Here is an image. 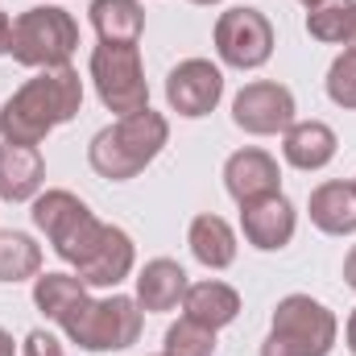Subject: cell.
<instances>
[{"label": "cell", "instance_id": "6", "mask_svg": "<svg viewBox=\"0 0 356 356\" xmlns=\"http://www.w3.org/2000/svg\"><path fill=\"white\" fill-rule=\"evenodd\" d=\"M33 224L46 232V241L54 245V253L67 261V266H83L88 253L99 245L104 236V224L91 216V207L71 195V191H46L33 199Z\"/></svg>", "mask_w": 356, "mask_h": 356}, {"label": "cell", "instance_id": "18", "mask_svg": "<svg viewBox=\"0 0 356 356\" xmlns=\"http://www.w3.org/2000/svg\"><path fill=\"white\" fill-rule=\"evenodd\" d=\"M311 224L327 236H348L356 232V182H323L311 191Z\"/></svg>", "mask_w": 356, "mask_h": 356}, {"label": "cell", "instance_id": "22", "mask_svg": "<svg viewBox=\"0 0 356 356\" xmlns=\"http://www.w3.org/2000/svg\"><path fill=\"white\" fill-rule=\"evenodd\" d=\"M83 298H88V286L79 282V273H38L33 277V307L54 323H63Z\"/></svg>", "mask_w": 356, "mask_h": 356}, {"label": "cell", "instance_id": "3", "mask_svg": "<svg viewBox=\"0 0 356 356\" xmlns=\"http://www.w3.org/2000/svg\"><path fill=\"white\" fill-rule=\"evenodd\" d=\"M340 336L336 315L311 294H286L273 307V323L261 344V356H332Z\"/></svg>", "mask_w": 356, "mask_h": 356}, {"label": "cell", "instance_id": "14", "mask_svg": "<svg viewBox=\"0 0 356 356\" xmlns=\"http://www.w3.org/2000/svg\"><path fill=\"white\" fill-rule=\"evenodd\" d=\"M42 182H46V162H42L38 145L0 141V199H8V203L38 199Z\"/></svg>", "mask_w": 356, "mask_h": 356}, {"label": "cell", "instance_id": "29", "mask_svg": "<svg viewBox=\"0 0 356 356\" xmlns=\"http://www.w3.org/2000/svg\"><path fill=\"white\" fill-rule=\"evenodd\" d=\"M344 340H348V353L356 356V311L348 315V327H344Z\"/></svg>", "mask_w": 356, "mask_h": 356}, {"label": "cell", "instance_id": "13", "mask_svg": "<svg viewBox=\"0 0 356 356\" xmlns=\"http://www.w3.org/2000/svg\"><path fill=\"white\" fill-rule=\"evenodd\" d=\"M137 266V249H133V236L116 224H104V236L99 245L88 253L83 266H75L83 286H120Z\"/></svg>", "mask_w": 356, "mask_h": 356}, {"label": "cell", "instance_id": "15", "mask_svg": "<svg viewBox=\"0 0 356 356\" xmlns=\"http://www.w3.org/2000/svg\"><path fill=\"white\" fill-rule=\"evenodd\" d=\"M336 149H340L336 129L323 120H294L282 133V154L294 170H323L336 158Z\"/></svg>", "mask_w": 356, "mask_h": 356}, {"label": "cell", "instance_id": "20", "mask_svg": "<svg viewBox=\"0 0 356 356\" xmlns=\"http://www.w3.org/2000/svg\"><path fill=\"white\" fill-rule=\"evenodd\" d=\"M307 33L323 46L356 50V0H319L307 13Z\"/></svg>", "mask_w": 356, "mask_h": 356}, {"label": "cell", "instance_id": "10", "mask_svg": "<svg viewBox=\"0 0 356 356\" xmlns=\"http://www.w3.org/2000/svg\"><path fill=\"white\" fill-rule=\"evenodd\" d=\"M220 95H224V71L207 58H186L166 75V104L186 120L207 116L220 104Z\"/></svg>", "mask_w": 356, "mask_h": 356}, {"label": "cell", "instance_id": "23", "mask_svg": "<svg viewBox=\"0 0 356 356\" xmlns=\"http://www.w3.org/2000/svg\"><path fill=\"white\" fill-rule=\"evenodd\" d=\"M42 273V249L25 232H0V282H25Z\"/></svg>", "mask_w": 356, "mask_h": 356}, {"label": "cell", "instance_id": "25", "mask_svg": "<svg viewBox=\"0 0 356 356\" xmlns=\"http://www.w3.org/2000/svg\"><path fill=\"white\" fill-rule=\"evenodd\" d=\"M327 95L340 108H356V50H344L327 67Z\"/></svg>", "mask_w": 356, "mask_h": 356}, {"label": "cell", "instance_id": "12", "mask_svg": "<svg viewBox=\"0 0 356 356\" xmlns=\"http://www.w3.org/2000/svg\"><path fill=\"white\" fill-rule=\"evenodd\" d=\"M224 186L245 207V203H257L269 195H282V170L266 149H236L224 162Z\"/></svg>", "mask_w": 356, "mask_h": 356}, {"label": "cell", "instance_id": "30", "mask_svg": "<svg viewBox=\"0 0 356 356\" xmlns=\"http://www.w3.org/2000/svg\"><path fill=\"white\" fill-rule=\"evenodd\" d=\"M0 356H17V344H13V336L0 327Z\"/></svg>", "mask_w": 356, "mask_h": 356}, {"label": "cell", "instance_id": "24", "mask_svg": "<svg viewBox=\"0 0 356 356\" xmlns=\"http://www.w3.org/2000/svg\"><path fill=\"white\" fill-rule=\"evenodd\" d=\"M166 356H216V332L182 315L166 332Z\"/></svg>", "mask_w": 356, "mask_h": 356}, {"label": "cell", "instance_id": "5", "mask_svg": "<svg viewBox=\"0 0 356 356\" xmlns=\"http://www.w3.org/2000/svg\"><path fill=\"white\" fill-rule=\"evenodd\" d=\"M71 344L88 353H124L141 336V307L129 294H108V298H83L63 323Z\"/></svg>", "mask_w": 356, "mask_h": 356}, {"label": "cell", "instance_id": "28", "mask_svg": "<svg viewBox=\"0 0 356 356\" xmlns=\"http://www.w3.org/2000/svg\"><path fill=\"white\" fill-rule=\"evenodd\" d=\"M344 282L356 290V245L348 249V257H344Z\"/></svg>", "mask_w": 356, "mask_h": 356}, {"label": "cell", "instance_id": "32", "mask_svg": "<svg viewBox=\"0 0 356 356\" xmlns=\"http://www.w3.org/2000/svg\"><path fill=\"white\" fill-rule=\"evenodd\" d=\"M302 4H307V8H311V4H319V0H302Z\"/></svg>", "mask_w": 356, "mask_h": 356}, {"label": "cell", "instance_id": "17", "mask_svg": "<svg viewBox=\"0 0 356 356\" xmlns=\"http://www.w3.org/2000/svg\"><path fill=\"white\" fill-rule=\"evenodd\" d=\"M182 311H186V319H195V323H203V327L220 332V327H228V323L241 315V294H236L228 282L207 277V282L186 286Z\"/></svg>", "mask_w": 356, "mask_h": 356}, {"label": "cell", "instance_id": "1", "mask_svg": "<svg viewBox=\"0 0 356 356\" xmlns=\"http://www.w3.org/2000/svg\"><path fill=\"white\" fill-rule=\"evenodd\" d=\"M83 108V79L75 67L38 71L25 79L0 108V141L13 145H42L58 124L75 120Z\"/></svg>", "mask_w": 356, "mask_h": 356}, {"label": "cell", "instance_id": "33", "mask_svg": "<svg viewBox=\"0 0 356 356\" xmlns=\"http://www.w3.org/2000/svg\"><path fill=\"white\" fill-rule=\"evenodd\" d=\"M158 356H166V353H158Z\"/></svg>", "mask_w": 356, "mask_h": 356}, {"label": "cell", "instance_id": "27", "mask_svg": "<svg viewBox=\"0 0 356 356\" xmlns=\"http://www.w3.org/2000/svg\"><path fill=\"white\" fill-rule=\"evenodd\" d=\"M8 42H13V21H8V13L0 8V54H8Z\"/></svg>", "mask_w": 356, "mask_h": 356}, {"label": "cell", "instance_id": "31", "mask_svg": "<svg viewBox=\"0 0 356 356\" xmlns=\"http://www.w3.org/2000/svg\"><path fill=\"white\" fill-rule=\"evenodd\" d=\"M191 4H220V0H191Z\"/></svg>", "mask_w": 356, "mask_h": 356}, {"label": "cell", "instance_id": "7", "mask_svg": "<svg viewBox=\"0 0 356 356\" xmlns=\"http://www.w3.org/2000/svg\"><path fill=\"white\" fill-rule=\"evenodd\" d=\"M91 83L99 104L116 116H133L149 108V83L137 42H99L91 50Z\"/></svg>", "mask_w": 356, "mask_h": 356}, {"label": "cell", "instance_id": "19", "mask_svg": "<svg viewBox=\"0 0 356 356\" xmlns=\"http://www.w3.org/2000/svg\"><path fill=\"white\" fill-rule=\"evenodd\" d=\"M186 245L195 253V261L207 269H228L236 261V232L224 216H195L191 220V232H186Z\"/></svg>", "mask_w": 356, "mask_h": 356}, {"label": "cell", "instance_id": "21", "mask_svg": "<svg viewBox=\"0 0 356 356\" xmlns=\"http://www.w3.org/2000/svg\"><path fill=\"white\" fill-rule=\"evenodd\" d=\"M91 25L99 42H137L145 29L141 0H91Z\"/></svg>", "mask_w": 356, "mask_h": 356}, {"label": "cell", "instance_id": "16", "mask_svg": "<svg viewBox=\"0 0 356 356\" xmlns=\"http://www.w3.org/2000/svg\"><path fill=\"white\" fill-rule=\"evenodd\" d=\"M186 269L170 261V257H154V261H145V269L137 273V307L141 311H154V315H162V311H175L178 302L186 298Z\"/></svg>", "mask_w": 356, "mask_h": 356}, {"label": "cell", "instance_id": "11", "mask_svg": "<svg viewBox=\"0 0 356 356\" xmlns=\"http://www.w3.org/2000/svg\"><path fill=\"white\" fill-rule=\"evenodd\" d=\"M294 203L286 195H269V199H257V203H245L241 207V228H245V241L261 253H277L294 241Z\"/></svg>", "mask_w": 356, "mask_h": 356}, {"label": "cell", "instance_id": "26", "mask_svg": "<svg viewBox=\"0 0 356 356\" xmlns=\"http://www.w3.org/2000/svg\"><path fill=\"white\" fill-rule=\"evenodd\" d=\"M21 356H63V344L50 336V332H29L25 336V348H21Z\"/></svg>", "mask_w": 356, "mask_h": 356}, {"label": "cell", "instance_id": "4", "mask_svg": "<svg viewBox=\"0 0 356 356\" xmlns=\"http://www.w3.org/2000/svg\"><path fill=\"white\" fill-rule=\"evenodd\" d=\"M79 50V21L58 8V4H38L25 8L13 21V42L8 54L21 67H38V71H54V67H71V54Z\"/></svg>", "mask_w": 356, "mask_h": 356}, {"label": "cell", "instance_id": "8", "mask_svg": "<svg viewBox=\"0 0 356 356\" xmlns=\"http://www.w3.org/2000/svg\"><path fill=\"white\" fill-rule=\"evenodd\" d=\"M216 54L236 71H257L273 54V25L261 8H228L216 21Z\"/></svg>", "mask_w": 356, "mask_h": 356}, {"label": "cell", "instance_id": "2", "mask_svg": "<svg viewBox=\"0 0 356 356\" xmlns=\"http://www.w3.org/2000/svg\"><path fill=\"white\" fill-rule=\"evenodd\" d=\"M170 141V120L154 108H141L133 116H116L108 129H99L88 145L91 170L108 182L137 178Z\"/></svg>", "mask_w": 356, "mask_h": 356}, {"label": "cell", "instance_id": "9", "mask_svg": "<svg viewBox=\"0 0 356 356\" xmlns=\"http://www.w3.org/2000/svg\"><path fill=\"white\" fill-rule=\"evenodd\" d=\"M294 91L273 83V79H257L249 88L236 91L232 99V120L236 129L253 133V137H273V133H286L294 124Z\"/></svg>", "mask_w": 356, "mask_h": 356}]
</instances>
